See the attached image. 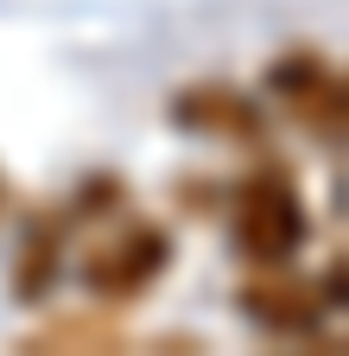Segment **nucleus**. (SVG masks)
<instances>
[{"label": "nucleus", "mask_w": 349, "mask_h": 356, "mask_svg": "<svg viewBox=\"0 0 349 356\" xmlns=\"http://www.w3.org/2000/svg\"><path fill=\"white\" fill-rule=\"evenodd\" d=\"M229 248L248 267H292V254L312 236V210L286 159H254L229 185Z\"/></svg>", "instance_id": "1"}, {"label": "nucleus", "mask_w": 349, "mask_h": 356, "mask_svg": "<svg viewBox=\"0 0 349 356\" xmlns=\"http://www.w3.org/2000/svg\"><path fill=\"white\" fill-rule=\"evenodd\" d=\"M171 254H178L171 248V229H159V222H121V229H108L83 254L76 280L96 305H127V299H140V293H153L165 280Z\"/></svg>", "instance_id": "2"}, {"label": "nucleus", "mask_w": 349, "mask_h": 356, "mask_svg": "<svg viewBox=\"0 0 349 356\" xmlns=\"http://www.w3.org/2000/svg\"><path fill=\"white\" fill-rule=\"evenodd\" d=\"M267 96L312 134L324 147H343V121H349V102H343V70L312 51V44H292L286 58L267 64Z\"/></svg>", "instance_id": "3"}, {"label": "nucleus", "mask_w": 349, "mask_h": 356, "mask_svg": "<svg viewBox=\"0 0 349 356\" xmlns=\"http://www.w3.org/2000/svg\"><path fill=\"white\" fill-rule=\"evenodd\" d=\"M165 121L178 134H197V140H223V147H267V108L260 96L235 83H185L178 96L165 102Z\"/></svg>", "instance_id": "4"}, {"label": "nucleus", "mask_w": 349, "mask_h": 356, "mask_svg": "<svg viewBox=\"0 0 349 356\" xmlns=\"http://www.w3.org/2000/svg\"><path fill=\"white\" fill-rule=\"evenodd\" d=\"M235 312L267 337H312L330 305L318 299V286L292 280L286 267H254V280L235 286Z\"/></svg>", "instance_id": "5"}, {"label": "nucleus", "mask_w": 349, "mask_h": 356, "mask_svg": "<svg viewBox=\"0 0 349 356\" xmlns=\"http://www.w3.org/2000/svg\"><path fill=\"white\" fill-rule=\"evenodd\" d=\"M64 248H70V216L58 210H32L19 229V254H13V299L19 305H45L64 280Z\"/></svg>", "instance_id": "6"}, {"label": "nucleus", "mask_w": 349, "mask_h": 356, "mask_svg": "<svg viewBox=\"0 0 349 356\" xmlns=\"http://www.w3.org/2000/svg\"><path fill=\"white\" fill-rule=\"evenodd\" d=\"M127 204V178H114V172H96V178H83L76 185V197H70V222H96V216H114Z\"/></svg>", "instance_id": "7"}, {"label": "nucleus", "mask_w": 349, "mask_h": 356, "mask_svg": "<svg viewBox=\"0 0 349 356\" xmlns=\"http://www.w3.org/2000/svg\"><path fill=\"white\" fill-rule=\"evenodd\" d=\"M0 210H7V178H0Z\"/></svg>", "instance_id": "8"}]
</instances>
